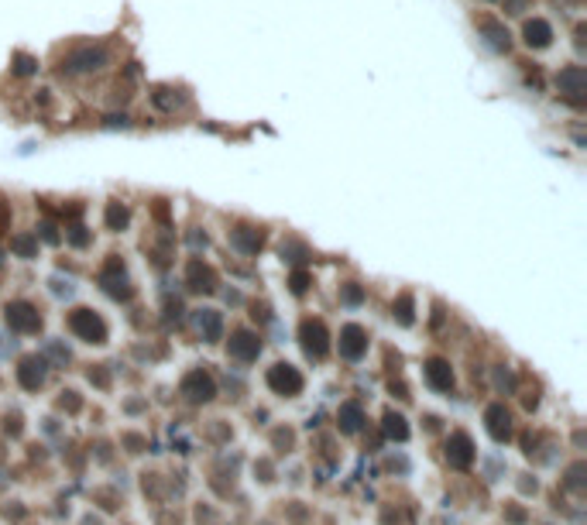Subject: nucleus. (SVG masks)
Listing matches in <instances>:
<instances>
[{"instance_id":"obj_1","label":"nucleus","mask_w":587,"mask_h":525,"mask_svg":"<svg viewBox=\"0 0 587 525\" xmlns=\"http://www.w3.org/2000/svg\"><path fill=\"white\" fill-rule=\"evenodd\" d=\"M110 62L106 45H76L59 59V73L62 76H83V73H100Z\"/></svg>"},{"instance_id":"obj_2","label":"nucleus","mask_w":587,"mask_h":525,"mask_svg":"<svg viewBox=\"0 0 587 525\" xmlns=\"http://www.w3.org/2000/svg\"><path fill=\"white\" fill-rule=\"evenodd\" d=\"M97 282H100V288H103L110 299H120V302H127V299H131V292H134V288H131V282H127V275H124V261H120L117 255H110V258L103 261Z\"/></svg>"},{"instance_id":"obj_3","label":"nucleus","mask_w":587,"mask_h":525,"mask_svg":"<svg viewBox=\"0 0 587 525\" xmlns=\"http://www.w3.org/2000/svg\"><path fill=\"white\" fill-rule=\"evenodd\" d=\"M69 330H73L80 340H86V344H106V323L100 320V313L86 309V306H80V309L69 313Z\"/></svg>"},{"instance_id":"obj_4","label":"nucleus","mask_w":587,"mask_h":525,"mask_svg":"<svg viewBox=\"0 0 587 525\" xmlns=\"http://www.w3.org/2000/svg\"><path fill=\"white\" fill-rule=\"evenodd\" d=\"M299 340H302V350L313 360H323L326 350H330V333H326L323 320H302L299 323Z\"/></svg>"},{"instance_id":"obj_5","label":"nucleus","mask_w":587,"mask_h":525,"mask_svg":"<svg viewBox=\"0 0 587 525\" xmlns=\"http://www.w3.org/2000/svg\"><path fill=\"white\" fill-rule=\"evenodd\" d=\"M268 388L275 392V395H286V398H295L299 392H302V374H299V367H292V364H275V367H268Z\"/></svg>"},{"instance_id":"obj_6","label":"nucleus","mask_w":587,"mask_h":525,"mask_svg":"<svg viewBox=\"0 0 587 525\" xmlns=\"http://www.w3.org/2000/svg\"><path fill=\"white\" fill-rule=\"evenodd\" d=\"M3 320H7V326H10V330H17V333H38V330H41V316H38V309H35L31 302H24V299L7 302Z\"/></svg>"},{"instance_id":"obj_7","label":"nucleus","mask_w":587,"mask_h":525,"mask_svg":"<svg viewBox=\"0 0 587 525\" xmlns=\"http://www.w3.org/2000/svg\"><path fill=\"white\" fill-rule=\"evenodd\" d=\"M179 392H183L189 402H196V405H206V402L216 398V381H213L203 367H196V371H189V374L183 378Z\"/></svg>"},{"instance_id":"obj_8","label":"nucleus","mask_w":587,"mask_h":525,"mask_svg":"<svg viewBox=\"0 0 587 525\" xmlns=\"http://www.w3.org/2000/svg\"><path fill=\"white\" fill-rule=\"evenodd\" d=\"M227 353H230L234 360L251 364V360H258V357H261V337H258V333H251V330H234V333H230V340H227Z\"/></svg>"},{"instance_id":"obj_9","label":"nucleus","mask_w":587,"mask_h":525,"mask_svg":"<svg viewBox=\"0 0 587 525\" xmlns=\"http://www.w3.org/2000/svg\"><path fill=\"white\" fill-rule=\"evenodd\" d=\"M230 244H234V251H241V255H248V258H254L261 248H265V230L261 227H248V223H237L234 230H230Z\"/></svg>"},{"instance_id":"obj_10","label":"nucleus","mask_w":587,"mask_h":525,"mask_svg":"<svg viewBox=\"0 0 587 525\" xmlns=\"http://www.w3.org/2000/svg\"><path fill=\"white\" fill-rule=\"evenodd\" d=\"M557 89H560V96H567V100L581 103V96L587 93V73L581 69V66H567V69H560V73H557Z\"/></svg>"},{"instance_id":"obj_11","label":"nucleus","mask_w":587,"mask_h":525,"mask_svg":"<svg viewBox=\"0 0 587 525\" xmlns=\"http://www.w3.org/2000/svg\"><path fill=\"white\" fill-rule=\"evenodd\" d=\"M447 460H450V467H457V470H467V467H471V460H474V443H471V436H467L464 430L450 433V439H447Z\"/></svg>"},{"instance_id":"obj_12","label":"nucleus","mask_w":587,"mask_h":525,"mask_svg":"<svg viewBox=\"0 0 587 525\" xmlns=\"http://www.w3.org/2000/svg\"><path fill=\"white\" fill-rule=\"evenodd\" d=\"M340 353H344L347 360H361V357L368 353V330L357 326V323H347V326L340 330Z\"/></svg>"},{"instance_id":"obj_13","label":"nucleus","mask_w":587,"mask_h":525,"mask_svg":"<svg viewBox=\"0 0 587 525\" xmlns=\"http://www.w3.org/2000/svg\"><path fill=\"white\" fill-rule=\"evenodd\" d=\"M186 285H189V292H203V295H209V292H216V271L209 268V264H203L199 258L189 261L186 268Z\"/></svg>"},{"instance_id":"obj_14","label":"nucleus","mask_w":587,"mask_h":525,"mask_svg":"<svg viewBox=\"0 0 587 525\" xmlns=\"http://www.w3.org/2000/svg\"><path fill=\"white\" fill-rule=\"evenodd\" d=\"M485 423H488V433L494 443H508L512 439V412L501 402H494V405L485 409Z\"/></svg>"},{"instance_id":"obj_15","label":"nucleus","mask_w":587,"mask_h":525,"mask_svg":"<svg viewBox=\"0 0 587 525\" xmlns=\"http://www.w3.org/2000/svg\"><path fill=\"white\" fill-rule=\"evenodd\" d=\"M45 357H21V364H17V381H21V388L24 392H38L41 385H45Z\"/></svg>"},{"instance_id":"obj_16","label":"nucleus","mask_w":587,"mask_h":525,"mask_svg":"<svg viewBox=\"0 0 587 525\" xmlns=\"http://www.w3.org/2000/svg\"><path fill=\"white\" fill-rule=\"evenodd\" d=\"M478 28H481L485 45H488L491 52H508V48H512V35H508V28H505L501 21H494V17H481V21H478Z\"/></svg>"},{"instance_id":"obj_17","label":"nucleus","mask_w":587,"mask_h":525,"mask_svg":"<svg viewBox=\"0 0 587 525\" xmlns=\"http://www.w3.org/2000/svg\"><path fill=\"white\" fill-rule=\"evenodd\" d=\"M196 330H199V337L206 340V344H216L220 337H223V316L216 313V309H199L193 316Z\"/></svg>"},{"instance_id":"obj_18","label":"nucleus","mask_w":587,"mask_h":525,"mask_svg":"<svg viewBox=\"0 0 587 525\" xmlns=\"http://www.w3.org/2000/svg\"><path fill=\"white\" fill-rule=\"evenodd\" d=\"M522 42H525L529 48H550V42H553V24H550V21H543V17L525 21V28H522Z\"/></svg>"},{"instance_id":"obj_19","label":"nucleus","mask_w":587,"mask_h":525,"mask_svg":"<svg viewBox=\"0 0 587 525\" xmlns=\"http://www.w3.org/2000/svg\"><path fill=\"white\" fill-rule=\"evenodd\" d=\"M426 381H429V388H436V392H450V388H454V367H450L443 357H429V360H426Z\"/></svg>"},{"instance_id":"obj_20","label":"nucleus","mask_w":587,"mask_h":525,"mask_svg":"<svg viewBox=\"0 0 587 525\" xmlns=\"http://www.w3.org/2000/svg\"><path fill=\"white\" fill-rule=\"evenodd\" d=\"M151 103H155L158 110L172 113V110L186 107V103H189V96H186L183 89H172V86H155V89H151Z\"/></svg>"},{"instance_id":"obj_21","label":"nucleus","mask_w":587,"mask_h":525,"mask_svg":"<svg viewBox=\"0 0 587 525\" xmlns=\"http://www.w3.org/2000/svg\"><path fill=\"white\" fill-rule=\"evenodd\" d=\"M337 423H340V430H344V433H357V430H361V423H364V409H361L357 402H344V405H340V412H337Z\"/></svg>"},{"instance_id":"obj_22","label":"nucleus","mask_w":587,"mask_h":525,"mask_svg":"<svg viewBox=\"0 0 587 525\" xmlns=\"http://www.w3.org/2000/svg\"><path fill=\"white\" fill-rule=\"evenodd\" d=\"M127 220H131V210H127L120 199H110V203H106V213H103L106 230H124V227H127Z\"/></svg>"},{"instance_id":"obj_23","label":"nucleus","mask_w":587,"mask_h":525,"mask_svg":"<svg viewBox=\"0 0 587 525\" xmlns=\"http://www.w3.org/2000/svg\"><path fill=\"white\" fill-rule=\"evenodd\" d=\"M10 251H14L17 258H35V255H38V234H31V230L14 234V237H10Z\"/></svg>"},{"instance_id":"obj_24","label":"nucleus","mask_w":587,"mask_h":525,"mask_svg":"<svg viewBox=\"0 0 587 525\" xmlns=\"http://www.w3.org/2000/svg\"><path fill=\"white\" fill-rule=\"evenodd\" d=\"M391 313H395V320H398L402 326H412V320H416V302H412V292H402V295L395 299Z\"/></svg>"},{"instance_id":"obj_25","label":"nucleus","mask_w":587,"mask_h":525,"mask_svg":"<svg viewBox=\"0 0 587 525\" xmlns=\"http://www.w3.org/2000/svg\"><path fill=\"white\" fill-rule=\"evenodd\" d=\"M279 255H282V261L302 264L306 258H309V248H306L302 241H295V237H286V241H282V248H279Z\"/></svg>"},{"instance_id":"obj_26","label":"nucleus","mask_w":587,"mask_h":525,"mask_svg":"<svg viewBox=\"0 0 587 525\" xmlns=\"http://www.w3.org/2000/svg\"><path fill=\"white\" fill-rule=\"evenodd\" d=\"M10 73L28 80V76H35V73H38V59H31L28 52H14V55H10Z\"/></svg>"},{"instance_id":"obj_27","label":"nucleus","mask_w":587,"mask_h":525,"mask_svg":"<svg viewBox=\"0 0 587 525\" xmlns=\"http://www.w3.org/2000/svg\"><path fill=\"white\" fill-rule=\"evenodd\" d=\"M385 436L389 439H398V443H405L409 439V426H405V419L398 416V412H385Z\"/></svg>"},{"instance_id":"obj_28","label":"nucleus","mask_w":587,"mask_h":525,"mask_svg":"<svg viewBox=\"0 0 587 525\" xmlns=\"http://www.w3.org/2000/svg\"><path fill=\"white\" fill-rule=\"evenodd\" d=\"M66 237H69V244H73V248H90V241H93V237H90V230H86L80 220H76V223H69Z\"/></svg>"},{"instance_id":"obj_29","label":"nucleus","mask_w":587,"mask_h":525,"mask_svg":"<svg viewBox=\"0 0 587 525\" xmlns=\"http://www.w3.org/2000/svg\"><path fill=\"white\" fill-rule=\"evenodd\" d=\"M340 302H344V306H361V302H364V288H361L357 282L340 285Z\"/></svg>"},{"instance_id":"obj_30","label":"nucleus","mask_w":587,"mask_h":525,"mask_svg":"<svg viewBox=\"0 0 587 525\" xmlns=\"http://www.w3.org/2000/svg\"><path fill=\"white\" fill-rule=\"evenodd\" d=\"M313 285V275L306 271V268H299V271H292V278H289V288H292L295 295H302L306 288Z\"/></svg>"},{"instance_id":"obj_31","label":"nucleus","mask_w":587,"mask_h":525,"mask_svg":"<svg viewBox=\"0 0 587 525\" xmlns=\"http://www.w3.org/2000/svg\"><path fill=\"white\" fill-rule=\"evenodd\" d=\"M38 230H41V241H48V244H59V227H55L52 220H45Z\"/></svg>"},{"instance_id":"obj_32","label":"nucleus","mask_w":587,"mask_h":525,"mask_svg":"<svg viewBox=\"0 0 587 525\" xmlns=\"http://www.w3.org/2000/svg\"><path fill=\"white\" fill-rule=\"evenodd\" d=\"M103 127H131V117L127 113H110V117H103Z\"/></svg>"},{"instance_id":"obj_33","label":"nucleus","mask_w":587,"mask_h":525,"mask_svg":"<svg viewBox=\"0 0 587 525\" xmlns=\"http://www.w3.org/2000/svg\"><path fill=\"white\" fill-rule=\"evenodd\" d=\"M59 409L80 412V398H76V392H62V398H59Z\"/></svg>"},{"instance_id":"obj_34","label":"nucleus","mask_w":587,"mask_h":525,"mask_svg":"<svg viewBox=\"0 0 587 525\" xmlns=\"http://www.w3.org/2000/svg\"><path fill=\"white\" fill-rule=\"evenodd\" d=\"M532 7V0H505V14H525Z\"/></svg>"},{"instance_id":"obj_35","label":"nucleus","mask_w":587,"mask_h":525,"mask_svg":"<svg viewBox=\"0 0 587 525\" xmlns=\"http://www.w3.org/2000/svg\"><path fill=\"white\" fill-rule=\"evenodd\" d=\"M505 519H508V522H515V525H522V522H525V508H519V505H505Z\"/></svg>"},{"instance_id":"obj_36","label":"nucleus","mask_w":587,"mask_h":525,"mask_svg":"<svg viewBox=\"0 0 587 525\" xmlns=\"http://www.w3.org/2000/svg\"><path fill=\"white\" fill-rule=\"evenodd\" d=\"M62 217H66L69 223H76V220L83 217V203H69V206H62Z\"/></svg>"},{"instance_id":"obj_37","label":"nucleus","mask_w":587,"mask_h":525,"mask_svg":"<svg viewBox=\"0 0 587 525\" xmlns=\"http://www.w3.org/2000/svg\"><path fill=\"white\" fill-rule=\"evenodd\" d=\"M581 474H584V463H574V467H570V474H567V484H570V488H581V484H584V477H581Z\"/></svg>"},{"instance_id":"obj_38","label":"nucleus","mask_w":587,"mask_h":525,"mask_svg":"<svg viewBox=\"0 0 587 525\" xmlns=\"http://www.w3.org/2000/svg\"><path fill=\"white\" fill-rule=\"evenodd\" d=\"M10 227V206L0 199V237H3V230Z\"/></svg>"},{"instance_id":"obj_39","label":"nucleus","mask_w":587,"mask_h":525,"mask_svg":"<svg viewBox=\"0 0 587 525\" xmlns=\"http://www.w3.org/2000/svg\"><path fill=\"white\" fill-rule=\"evenodd\" d=\"M90 381H97L100 388H106V385H110V378H106V371H100V367H93V371H90Z\"/></svg>"},{"instance_id":"obj_40","label":"nucleus","mask_w":587,"mask_h":525,"mask_svg":"<svg viewBox=\"0 0 587 525\" xmlns=\"http://www.w3.org/2000/svg\"><path fill=\"white\" fill-rule=\"evenodd\" d=\"M251 316H254V320H261V323H268V320H272L268 306H258V302H254V313H251Z\"/></svg>"},{"instance_id":"obj_41","label":"nucleus","mask_w":587,"mask_h":525,"mask_svg":"<svg viewBox=\"0 0 587 525\" xmlns=\"http://www.w3.org/2000/svg\"><path fill=\"white\" fill-rule=\"evenodd\" d=\"M189 244H193V248H206V244H209V237L196 230V234H189Z\"/></svg>"}]
</instances>
